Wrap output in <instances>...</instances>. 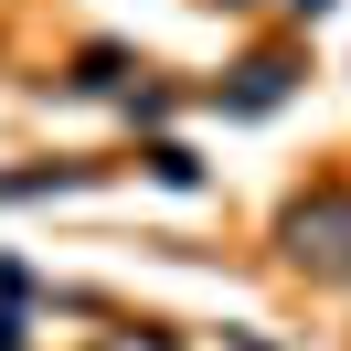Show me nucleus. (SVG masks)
Instances as JSON below:
<instances>
[{"mask_svg":"<svg viewBox=\"0 0 351 351\" xmlns=\"http://www.w3.org/2000/svg\"><path fill=\"white\" fill-rule=\"evenodd\" d=\"M287 256L319 266V277H351V192H308L287 213Z\"/></svg>","mask_w":351,"mask_h":351,"instance_id":"f257e3e1","label":"nucleus"},{"mask_svg":"<svg viewBox=\"0 0 351 351\" xmlns=\"http://www.w3.org/2000/svg\"><path fill=\"white\" fill-rule=\"evenodd\" d=\"M96 351H171V341H96Z\"/></svg>","mask_w":351,"mask_h":351,"instance_id":"7ed1b4c3","label":"nucleus"},{"mask_svg":"<svg viewBox=\"0 0 351 351\" xmlns=\"http://www.w3.org/2000/svg\"><path fill=\"white\" fill-rule=\"evenodd\" d=\"M277 86H287V64H245V86H234V107H277Z\"/></svg>","mask_w":351,"mask_h":351,"instance_id":"f03ea898","label":"nucleus"}]
</instances>
